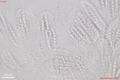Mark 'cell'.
<instances>
[{
    "label": "cell",
    "instance_id": "7c38bea8",
    "mask_svg": "<svg viewBox=\"0 0 120 80\" xmlns=\"http://www.w3.org/2000/svg\"><path fill=\"white\" fill-rule=\"evenodd\" d=\"M59 74L61 75L63 74L64 72L65 71V67H64V65L63 60L62 59L61 57L60 56H59Z\"/></svg>",
    "mask_w": 120,
    "mask_h": 80
},
{
    "label": "cell",
    "instance_id": "ba28073f",
    "mask_svg": "<svg viewBox=\"0 0 120 80\" xmlns=\"http://www.w3.org/2000/svg\"><path fill=\"white\" fill-rule=\"evenodd\" d=\"M73 25L74 26V27L82 34V35L83 36L84 41L85 42H91V39H90V37H89L88 34L84 31V30L83 29L81 28V27H80L79 26L77 25L76 24H73Z\"/></svg>",
    "mask_w": 120,
    "mask_h": 80
},
{
    "label": "cell",
    "instance_id": "2e32d148",
    "mask_svg": "<svg viewBox=\"0 0 120 80\" xmlns=\"http://www.w3.org/2000/svg\"><path fill=\"white\" fill-rule=\"evenodd\" d=\"M7 28H8V29H9L10 32L11 33V34H12V35L16 38L17 39V35L16 34V33H15L14 30L12 27V26L11 25V24H10V22L7 21Z\"/></svg>",
    "mask_w": 120,
    "mask_h": 80
},
{
    "label": "cell",
    "instance_id": "4fadbf2b",
    "mask_svg": "<svg viewBox=\"0 0 120 80\" xmlns=\"http://www.w3.org/2000/svg\"><path fill=\"white\" fill-rule=\"evenodd\" d=\"M6 30V33H7V35H8V36L9 38V39L10 40V41H11V42L13 44H14V45H15V46H16L17 47V46H18L17 43H16V42L15 41V40H14V38H13V36L12 35V34H11V33L10 32V30H9V29H8V28H7Z\"/></svg>",
    "mask_w": 120,
    "mask_h": 80
},
{
    "label": "cell",
    "instance_id": "6da1fadb",
    "mask_svg": "<svg viewBox=\"0 0 120 80\" xmlns=\"http://www.w3.org/2000/svg\"><path fill=\"white\" fill-rule=\"evenodd\" d=\"M82 9L86 14L87 15V17L91 19V21L95 23V25L103 31H106L107 25L101 18L94 6L90 2L86 1L85 4L82 6Z\"/></svg>",
    "mask_w": 120,
    "mask_h": 80
},
{
    "label": "cell",
    "instance_id": "ac0fdd59",
    "mask_svg": "<svg viewBox=\"0 0 120 80\" xmlns=\"http://www.w3.org/2000/svg\"><path fill=\"white\" fill-rule=\"evenodd\" d=\"M52 33H53V36H54V42H53V46H55L56 45V44H57V36H56V33L55 32V29H52Z\"/></svg>",
    "mask_w": 120,
    "mask_h": 80
},
{
    "label": "cell",
    "instance_id": "e0dca14e",
    "mask_svg": "<svg viewBox=\"0 0 120 80\" xmlns=\"http://www.w3.org/2000/svg\"><path fill=\"white\" fill-rule=\"evenodd\" d=\"M60 3H61V2L60 1L58 2L57 7H56V10L55 12V21H57L59 15L60 13Z\"/></svg>",
    "mask_w": 120,
    "mask_h": 80
},
{
    "label": "cell",
    "instance_id": "8992f818",
    "mask_svg": "<svg viewBox=\"0 0 120 80\" xmlns=\"http://www.w3.org/2000/svg\"><path fill=\"white\" fill-rule=\"evenodd\" d=\"M67 31L69 34V35L71 37V38H72L74 40L76 41L77 43H79L81 45L86 44V42L84 41L80 37H79L77 35L76 33H75L74 30L72 28H70L68 29Z\"/></svg>",
    "mask_w": 120,
    "mask_h": 80
},
{
    "label": "cell",
    "instance_id": "5bb4252c",
    "mask_svg": "<svg viewBox=\"0 0 120 80\" xmlns=\"http://www.w3.org/2000/svg\"><path fill=\"white\" fill-rule=\"evenodd\" d=\"M100 7L101 9L103 10V11H105L106 10L108 7V1L106 0V1H103V0H101V1H98Z\"/></svg>",
    "mask_w": 120,
    "mask_h": 80
},
{
    "label": "cell",
    "instance_id": "7a4b0ae2",
    "mask_svg": "<svg viewBox=\"0 0 120 80\" xmlns=\"http://www.w3.org/2000/svg\"><path fill=\"white\" fill-rule=\"evenodd\" d=\"M100 47L102 58V67L107 71L112 63V50L108 42L104 38H100L97 41Z\"/></svg>",
    "mask_w": 120,
    "mask_h": 80
},
{
    "label": "cell",
    "instance_id": "5b68a950",
    "mask_svg": "<svg viewBox=\"0 0 120 80\" xmlns=\"http://www.w3.org/2000/svg\"><path fill=\"white\" fill-rule=\"evenodd\" d=\"M110 3V17L112 21H114L117 17V2L116 1H111L109 2Z\"/></svg>",
    "mask_w": 120,
    "mask_h": 80
},
{
    "label": "cell",
    "instance_id": "d6986e66",
    "mask_svg": "<svg viewBox=\"0 0 120 80\" xmlns=\"http://www.w3.org/2000/svg\"><path fill=\"white\" fill-rule=\"evenodd\" d=\"M1 28L4 30H6V28L7 27L5 25V24H4V22L2 20H1Z\"/></svg>",
    "mask_w": 120,
    "mask_h": 80
},
{
    "label": "cell",
    "instance_id": "3957f363",
    "mask_svg": "<svg viewBox=\"0 0 120 80\" xmlns=\"http://www.w3.org/2000/svg\"><path fill=\"white\" fill-rule=\"evenodd\" d=\"M76 21L78 24L83 28L82 29H85L88 33H89L94 39H95V37L97 38L98 37L99 33L96 27L92 21L86 16V14L82 12L78 13L76 16Z\"/></svg>",
    "mask_w": 120,
    "mask_h": 80
},
{
    "label": "cell",
    "instance_id": "30bf717a",
    "mask_svg": "<svg viewBox=\"0 0 120 80\" xmlns=\"http://www.w3.org/2000/svg\"><path fill=\"white\" fill-rule=\"evenodd\" d=\"M117 58L115 57L113 61V65H112V77L114 78L115 77L116 71H117Z\"/></svg>",
    "mask_w": 120,
    "mask_h": 80
},
{
    "label": "cell",
    "instance_id": "9a60e30c",
    "mask_svg": "<svg viewBox=\"0 0 120 80\" xmlns=\"http://www.w3.org/2000/svg\"><path fill=\"white\" fill-rule=\"evenodd\" d=\"M41 32H42V34L43 37H45V25H44V16H41Z\"/></svg>",
    "mask_w": 120,
    "mask_h": 80
},
{
    "label": "cell",
    "instance_id": "52a82bcc",
    "mask_svg": "<svg viewBox=\"0 0 120 80\" xmlns=\"http://www.w3.org/2000/svg\"><path fill=\"white\" fill-rule=\"evenodd\" d=\"M108 40L112 47L115 49V32L114 30L111 29L109 31Z\"/></svg>",
    "mask_w": 120,
    "mask_h": 80
},
{
    "label": "cell",
    "instance_id": "9c48e42d",
    "mask_svg": "<svg viewBox=\"0 0 120 80\" xmlns=\"http://www.w3.org/2000/svg\"><path fill=\"white\" fill-rule=\"evenodd\" d=\"M52 66L56 74H59V56H55L52 58Z\"/></svg>",
    "mask_w": 120,
    "mask_h": 80
},
{
    "label": "cell",
    "instance_id": "8fae6325",
    "mask_svg": "<svg viewBox=\"0 0 120 80\" xmlns=\"http://www.w3.org/2000/svg\"><path fill=\"white\" fill-rule=\"evenodd\" d=\"M120 29L118 28L115 34V49H118L119 47V41H120Z\"/></svg>",
    "mask_w": 120,
    "mask_h": 80
},
{
    "label": "cell",
    "instance_id": "ffe728a7",
    "mask_svg": "<svg viewBox=\"0 0 120 80\" xmlns=\"http://www.w3.org/2000/svg\"><path fill=\"white\" fill-rule=\"evenodd\" d=\"M120 69L119 68L117 71H116V75H115V77L116 78H118L119 77V74H120Z\"/></svg>",
    "mask_w": 120,
    "mask_h": 80
},
{
    "label": "cell",
    "instance_id": "277c9868",
    "mask_svg": "<svg viewBox=\"0 0 120 80\" xmlns=\"http://www.w3.org/2000/svg\"><path fill=\"white\" fill-rule=\"evenodd\" d=\"M6 48L5 46H3L2 49V58L3 62L9 67L15 68L17 67V64L10 52Z\"/></svg>",
    "mask_w": 120,
    "mask_h": 80
}]
</instances>
